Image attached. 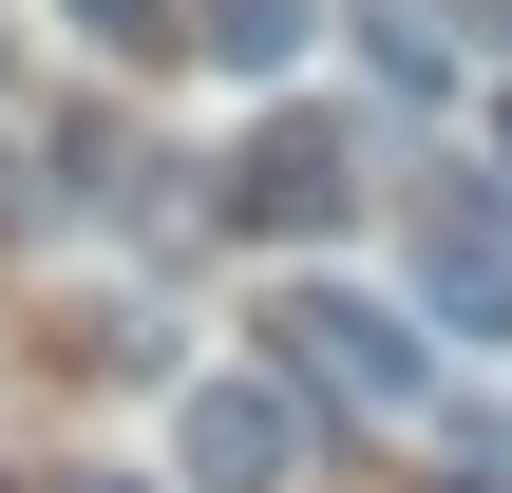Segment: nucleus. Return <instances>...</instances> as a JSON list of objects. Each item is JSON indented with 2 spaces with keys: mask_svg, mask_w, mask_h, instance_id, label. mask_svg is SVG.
Segmentation results:
<instances>
[{
  "mask_svg": "<svg viewBox=\"0 0 512 493\" xmlns=\"http://www.w3.org/2000/svg\"><path fill=\"white\" fill-rule=\"evenodd\" d=\"M266 323H285V380L342 399V418H418V399H437V323L380 304V285H285Z\"/></svg>",
  "mask_w": 512,
  "mask_h": 493,
  "instance_id": "nucleus-1",
  "label": "nucleus"
},
{
  "mask_svg": "<svg viewBox=\"0 0 512 493\" xmlns=\"http://www.w3.org/2000/svg\"><path fill=\"white\" fill-rule=\"evenodd\" d=\"M342 190H361V152H342V114H266V133H247V171H228V228H266V247H304V228H342Z\"/></svg>",
  "mask_w": 512,
  "mask_h": 493,
  "instance_id": "nucleus-2",
  "label": "nucleus"
},
{
  "mask_svg": "<svg viewBox=\"0 0 512 493\" xmlns=\"http://www.w3.org/2000/svg\"><path fill=\"white\" fill-rule=\"evenodd\" d=\"M171 475H190V493H285L304 437H285L266 380H190V399H171Z\"/></svg>",
  "mask_w": 512,
  "mask_h": 493,
  "instance_id": "nucleus-3",
  "label": "nucleus"
},
{
  "mask_svg": "<svg viewBox=\"0 0 512 493\" xmlns=\"http://www.w3.org/2000/svg\"><path fill=\"white\" fill-rule=\"evenodd\" d=\"M418 323L512 342V228H494V209H437V247H418Z\"/></svg>",
  "mask_w": 512,
  "mask_h": 493,
  "instance_id": "nucleus-4",
  "label": "nucleus"
},
{
  "mask_svg": "<svg viewBox=\"0 0 512 493\" xmlns=\"http://www.w3.org/2000/svg\"><path fill=\"white\" fill-rule=\"evenodd\" d=\"M342 38H361V76H380V95H399V114H437V95H456V38H437V19H418V0H361V19H342Z\"/></svg>",
  "mask_w": 512,
  "mask_h": 493,
  "instance_id": "nucleus-5",
  "label": "nucleus"
},
{
  "mask_svg": "<svg viewBox=\"0 0 512 493\" xmlns=\"http://www.w3.org/2000/svg\"><path fill=\"white\" fill-rule=\"evenodd\" d=\"M190 38H209L228 76H304V38H323V0H190Z\"/></svg>",
  "mask_w": 512,
  "mask_h": 493,
  "instance_id": "nucleus-6",
  "label": "nucleus"
},
{
  "mask_svg": "<svg viewBox=\"0 0 512 493\" xmlns=\"http://www.w3.org/2000/svg\"><path fill=\"white\" fill-rule=\"evenodd\" d=\"M57 19H76V38H95V57H171V38H190V19H171V0H57Z\"/></svg>",
  "mask_w": 512,
  "mask_h": 493,
  "instance_id": "nucleus-7",
  "label": "nucleus"
},
{
  "mask_svg": "<svg viewBox=\"0 0 512 493\" xmlns=\"http://www.w3.org/2000/svg\"><path fill=\"white\" fill-rule=\"evenodd\" d=\"M76 493H152V475H76Z\"/></svg>",
  "mask_w": 512,
  "mask_h": 493,
  "instance_id": "nucleus-8",
  "label": "nucleus"
},
{
  "mask_svg": "<svg viewBox=\"0 0 512 493\" xmlns=\"http://www.w3.org/2000/svg\"><path fill=\"white\" fill-rule=\"evenodd\" d=\"M494 171H512V95H494Z\"/></svg>",
  "mask_w": 512,
  "mask_h": 493,
  "instance_id": "nucleus-9",
  "label": "nucleus"
},
{
  "mask_svg": "<svg viewBox=\"0 0 512 493\" xmlns=\"http://www.w3.org/2000/svg\"><path fill=\"white\" fill-rule=\"evenodd\" d=\"M0 76H19V38H0Z\"/></svg>",
  "mask_w": 512,
  "mask_h": 493,
  "instance_id": "nucleus-10",
  "label": "nucleus"
},
{
  "mask_svg": "<svg viewBox=\"0 0 512 493\" xmlns=\"http://www.w3.org/2000/svg\"><path fill=\"white\" fill-rule=\"evenodd\" d=\"M494 19H512V0H494Z\"/></svg>",
  "mask_w": 512,
  "mask_h": 493,
  "instance_id": "nucleus-11",
  "label": "nucleus"
}]
</instances>
